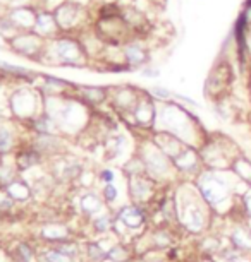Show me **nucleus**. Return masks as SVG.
<instances>
[{"label": "nucleus", "instance_id": "nucleus-1", "mask_svg": "<svg viewBox=\"0 0 251 262\" xmlns=\"http://www.w3.org/2000/svg\"><path fill=\"white\" fill-rule=\"evenodd\" d=\"M53 63L67 67H83L88 63L86 47L81 41L71 36H57L53 38L50 47Z\"/></svg>", "mask_w": 251, "mask_h": 262}, {"label": "nucleus", "instance_id": "nucleus-2", "mask_svg": "<svg viewBox=\"0 0 251 262\" xmlns=\"http://www.w3.org/2000/svg\"><path fill=\"white\" fill-rule=\"evenodd\" d=\"M198 189L203 199L211 206H217L230 195V184L227 179H222L219 173H205L198 180Z\"/></svg>", "mask_w": 251, "mask_h": 262}, {"label": "nucleus", "instance_id": "nucleus-3", "mask_svg": "<svg viewBox=\"0 0 251 262\" xmlns=\"http://www.w3.org/2000/svg\"><path fill=\"white\" fill-rule=\"evenodd\" d=\"M160 120L164 122L165 130L169 134H174L176 137H179L183 141V136H188V132H191V122L193 117L188 112H184L181 106L177 105H167L160 110Z\"/></svg>", "mask_w": 251, "mask_h": 262}, {"label": "nucleus", "instance_id": "nucleus-4", "mask_svg": "<svg viewBox=\"0 0 251 262\" xmlns=\"http://www.w3.org/2000/svg\"><path fill=\"white\" fill-rule=\"evenodd\" d=\"M141 161L145 165V171L148 173L153 179H162V177H167L172 168V160L165 155L164 151L160 149L155 142H150L143 147L141 151Z\"/></svg>", "mask_w": 251, "mask_h": 262}, {"label": "nucleus", "instance_id": "nucleus-5", "mask_svg": "<svg viewBox=\"0 0 251 262\" xmlns=\"http://www.w3.org/2000/svg\"><path fill=\"white\" fill-rule=\"evenodd\" d=\"M11 47L31 60H40L42 52L47 50V47L43 45V38L34 31H19L11 39Z\"/></svg>", "mask_w": 251, "mask_h": 262}, {"label": "nucleus", "instance_id": "nucleus-6", "mask_svg": "<svg viewBox=\"0 0 251 262\" xmlns=\"http://www.w3.org/2000/svg\"><path fill=\"white\" fill-rule=\"evenodd\" d=\"M233 82V69H230L229 62H219L214 67V71L210 72L208 81H206V91L208 95H211L217 101L224 100L222 95L225 96V90L230 86Z\"/></svg>", "mask_w": 251, "mask_h": 262}, {"label": "nucleus", "instance_id": "nucleus-7", "mask_svg": "<svg viewBox=\"0 0 251 262\" xmlns=\"http://www.w3.org/2000/svg\"><path fill=\"white\" fill-rule=\"evenodd\" d=\"M38 100L40 98L36 96V93L23 88L11 96V110L19 118H36L38 115H42V113H36Z\"/></svg>", "mask_w": 251, "mask_h": 262}, {"label": "nucleus", "instance_id": "nucleus-8", "mask_svg": "<svg viewBox=\"0 0 251 262\" xmlns=\"http://www.w3.org/2000/svg\"><path fill=\"white\" fill-rule=\"evenodd\" d=\"M55 19L61 26V31H71L80 26L81 16L85 14V7L76 2H61V6L55 9Z\"/></svg>", "mask_w": 251, "mask_h": 262}, {"label": "nucleus", "instance_id": "nucleus-9", "mask_svg": "<svg viewBox=\"0 0 251 262\" xmlns=\"http://www.w3.org/2000/svg\"><path fill=\"white\" fill-rule=\"evenodd\" d=\"M122 57H124L126 66L129 69H140L145 67L150 60V52L148 47L140 39H129V41L122 43Z\"/></svg>", "mask_w": 251, "mask_h": 262}, {"label": "nucleus", "instance_id": "nucleus-10", "mask_svg": "<svg viewBox=\"0 0 251 262\" xmlns=\"http://www.w3.org/2000/svg\"><path fill=\"white\" fill-rule=\"evenodd\" d=\"M179 214L183 225L193 233H200L205 226V212L201 211L198 202L189 201L184 204H179Z\"/></svg>", "mask_w": 251, "mask_h": 262}, {"label": "nucleus", "instance_id": "nucleus-11", "mask_svg": "<svg viewBox=\"0 0 251 262\" xmlns=\"http://www.w3.org/2000/svg\"><path fill=\"white\" fill-rule=\"evenodd\" d=\"M36 34H40L42 38H57L61 34V26H59L55 14L43 9L36 14V23H34V29Z\"/></svg>", "mask_w": 251, "mask_h": 262}, {"label": "nucleus", "instance_id": "nucleus-12", "mask_svg": "<svg viewBox=\"0 0 251 262\" xmlns=\"http://www.w3.org/2000/svg\"><path fill=\"white\" fill-rule=\"evenodd\" d=\"M131 115L134 117V122L138 123V125H143V127L151 125L157 118L155 103L151 101V98H148V96H141Z\"/></svg>", "mask_w": 251, "mask_h": 262}, {"label": "nucleus", "instance_id": "nucleus-13", "mask_svg": "<svg viewBox=\"0 0 251 262\" xmlns=\"http://www.w3.org/2000/svg\"><path fill=\"white\" fill-rule=\"evenodd\" d=\"M36 14L31 7H16L9 12L7 19L14 24L16 29H24V31H33L34 23H36Z\"/></svg>", "mask_w": 251, "mask_h": 262}, {"label": "nucleus", "instance_id": "nucleus-14", "mask_svg": "<svg viewBox=\"0 0 251 262\" xmlns=\"http://www.w3.org/2000/svg\"><path fill=\"white\" fill-rule=\"evenodd\" d=\"M172 163H174V166L179 171H183V173H193V171L198 170L200 156H198V152H196V149L186 146L184 149L181 151L179 155L174 158V160H172Z\"/></svg>", "mask_w": 251, "mask_h": 262}, {"label": "nucleus", "instance_id": "nucleus-15", "mask_svg": "<svg viewBox=\"0 0 251 262\" xmlns=\"http://www.w3.org/2000/svg\"><path fill=\"white\" fill-rule=\"evenodd\" d=\"M151 189H153V185H151V180L145 179V177H141V175H132L131 177L129 190H131L132 199H136V201L146 199V197L151 194Z\"/></svg>", "mask_w": 251, "mask_h": 262}, {"label": "nucleus", "instance_id": "nucleus-16", "mask_svg": "<svg viewBox=\"0 0 251 262\" xmlns=\"http://www.w3.org/2000/svg\"><path fill=\"white\" fill-rule=\"evenodd\" d=\"M119 221L122 225H126L127 228L134 230L145 223V214L141 212V209H138L136 206H126L122 207L119 212Z\"/></svg>", "mask_w": 251, "mask_h": 262}, {"label": "nucleus", "instance_id": "nucleus-17", "mask_svg": "<svg viewBox=\"0 0 251 262\" xmlns=\"http://www.w3.org/2000/svg\"><path fill=\"white\" fill-rule=\"evenodd\" d=\"M230 240H233V245L236 247V249L251 250V231L243 228V226H238V228L233 230Z\"/></svg>", "mask_w": 251, "mask_h": 262}, {"label": "nucleus", "instance_id": "nucleus-18", "mask_svg": "<svg viewBox=\"0 0 251 262\" xmlns=\"http://www.w3.org/2000/svg\"><path fill=\"white\" fill-rule=\"evenodd\" d=\"M14 141H16V134L14 128L9 123H0V152L6 155L14 147Z\"/></svg>", "mask_w": 251, "mask_h": 262}, {"label": "nucleus", "instance_id": "nucleus-19", "mask_svg": "<svg viewBox=\"0 0 251 262\" xmlns=\"http://www.w3.org/2000/svg\"><path fill=\"white\" fill-rule=\"evenodd\" d=\"M80 95L83 96V100H85V101L93 103V105H98V103L107 100L109 91L103 90V88H81Z\"/></svg>", "mask_w": 251, "mask_h": 262}, {"label": "nucleus", "instance_id": "nucleus-20", "mask_svg": "<svg viewBox=\"0 0 251 262\" xmlns=\"http://www.w3.org/2000/svg\"><path fill=\"white\" fill-rule=\"evenodd\" d=\"M81 207L88 214H95V212L102 209V201L95 194H86L81 201Z\"/></svg>", "mask_w": 251, "mask_h": 262}, {"label": "nucleus", "instance_id": "nucleus-21", "mask_svg": "<svg viewBox=\"0 0 251 262\" xmlns=\"http://www.w3.org/2000/svg\"><path fill=\"white\" fill-rule=\"evenodd\" d=\"M234 170L238 173L239 179L246 182H251V163L244 158H236L234 160Z\"/></svg>", "mask_w": 251, "mask_h": 262}, {"label": "nucleus", "instance_id": "nucleus-22", "mask_svg": "<svg viewBox=\"0 0 251 262\" xmlns=\"http://www.w3.org/2000/svg\"><path fill=\"white\" fill-rule=\"evenodd\" d=\"M0 69H2L6 74H11L14 77H19V79H31L33 74L29 69H24V67H19V66H11V63H0Z\"/></svg>", "mask_w": 251, "mask_h": 262}, {"label": "nucleus", "instance_id": "nucleus-23", "mask_svg": "<svg viewBox=\"0 0 251 262\" xmlns=\"http://www.w3.org/2000/svg\"><path fill=\"white\" fill-rule=\"evenodd\" d=\"M107 259H110L112 262H127L129 260V250L124 245H114L107 252Z\"/></svg>", "mask_w": 251, "mask_h": 262}, {"label": "nucleus", "instance_id": "nucleus-24", "mask_svg": "<svg viewBox=\"0 0 251 262\" xmlns=\"http://www.w3.org/2000/svg\"><path fill=\"white\" fill-rule=\"evenodd\" d=\"M28 187L19 180H14L12 184L7 185V194L11 195V199H26L29 195V192H21V190H26Z\"/></svg>", "mask_w": 251, "mask_h": 262}, {"label": "nucleus", "instance_id": "nucleus-25", "mask_svg": "<svg viewBox=\"0 0 251 262\" xmlns=\"http://www.w3.org/2000/svg\"><path fill=\"white\" fill-rule=\"evenodd\" d=\"M88 255L93 262H100L103 259H107V250L98 244H90L88 245Z\"/></svg>", "mask_w": 251, "mask_h": 262}, {"label": "nucleus", "instance_id": "nucleus-26", "mask_svg": "<svg viewBox=\"0 0 251 262\" xmlns=\"http://www.w3.org/2000/svg\"><path fill=\"white\" fill-rule=\"evenodd\" d=\"M45 259H47V262H72V257L67 255L66 252H62L61 249L48 250Z\"/></svg>", "mask_w": 251, "mask_h": 262}, {"label": "nucleus", "instance_id": "nucleus-27", "mask_svg": "<svg viewBox=\"0 0 251 262\" xmlns=\"http://www.w3.org/2000/svg\"><path fill=\"white\" fill-rule=\"evenodd\" d=\"M110 226H112L110 216H100L93 221V228H95L98 233H107V231L110 230Z\"/></svg>", "mask_w": 251, "mask_h": 262}, {"label": "nucleus", "instance_id": "nucleus-28", "mask_svg": "<svg viewBox=\"0 0 251 262\" xmlns=\"http://www.w3.org/2000/svg\"><path fill=\"white\" fill-rule=\"evenodd\" d=\"M153 244L157 247H169L170 245V235L165 230H157L153 233Z\"/></svg>", "mask_w": 251, "mask_h": 262}, {"label": "nucleus", "instance_id": "nucleus-29", "mask_svg": "<svg viewBox=\"0 0 251 262\" xmlns=\"http://www.w3.org/2000/svg\"><path fill=\"white\" fill-rule=\"evenodd\" d=\"M117 189L112 184H107L105 185V189H103V197H105V201L107 202H114L115 199H117Z\"/></svg>", "mask_w": 251, "mask_h": 262}, {"label": "nucleus", "instance_id": "nucleus-30", "mask_svg": "<svg viewBox=\"0 0 251 262\" xmlns=\"http://www.w3.org/2000/svg\"><path fill=\"white\" fill-rule=\"evenodd\" d=\"M100 179L105 182V184H112V182H114V171L112 170H103L102 173H100Z\"/></svg>", "mask_w": 251, "mask_h": 262}, {"label": "nucleus", "instance_id": "nucleus-31", "mask_svg": "<svg viewBox=\"0 0 251 262\" xmlns=\"http://www.w3.org/2000/svg\"><path fill=\"white\" fill-rule=\"evenodd\" d=\"M246 207H248V212H249V216H251V194L248 195V204H246Z\"/></svg>", "mask_w": 251, "mask_h": 262}]
</instances>
